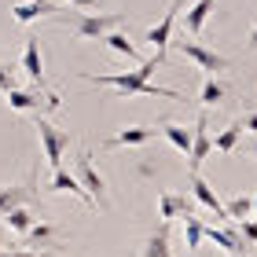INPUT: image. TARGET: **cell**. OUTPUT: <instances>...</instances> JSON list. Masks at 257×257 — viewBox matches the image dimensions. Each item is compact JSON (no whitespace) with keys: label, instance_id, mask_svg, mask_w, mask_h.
<instances>
[{"label":"cell","instance_id":"cell-25","mask_svg":"<svg viewBox=\"0 0 257 257\" xmlns=\"http://www.w3.org/2000/svg\"><path fill=\"white\" fill-rule=\"evenodd\" d=\"M55 235H59V228H55V224H44V220H41V224H33V231H30L26 239H19V246H37V242H52Z\"/></svg>","mask_w":257,"mask_h":257},{"label":"cell","instance_id":"cell-4","mask_svg":"<svg viewBox=\"0 0 257 257\" xmlns=\"http://www.w3.org/2000/svg\"><path fill=\"white\" fill-rule=\"evenodd\" d=\"M4 99H8V107H11V110H26V114H33V118H48L52 110H59V107H63V96H59V92H48V96H41V92L11 88Z\"/></svg>","mask_w":257,"mask_h":257},{"label":"cell","instance_id":"cell-30","mask_svg":"<svg viewBox=\"0 0 257 257\" xmlns=\"http://www.w3.org/2000/svg\"><path fill=\"white\" fill-rule=\"evenodd\" d=\"M70 4H77V8H99V0H70Z\"/></svg>","mask_w":257,"mask_h":257},{"label":"cell","instance_id":"cell-19","mask_svg":"<svg viewBox=\"0 0 257 257\" xmlns=\"http://www.w3.org/2000/svg\"><path fill=\"white\" fill-rule=\"evenodd\" d=\"M213 8H217V0H195V4L188 8V19H184V26H188L191 37H198V33H202L206 19L213 15Z\"/></svg>","mask_w":257,"mask_h":257},{"label":"cell","instance_id":"cell-28","mask_svg":"<svg viewBox=\"0 0 257 257\" xmlns=\"http://www.w3.org/2000/svg\"><path fill=\"white\" fill-rule=\"evenodd\" d=\"M11 88H19V85H15V74H11V66H4V63H0V92L8 96Z\"/></svg>","mask_w":257,"mask_h":257},{"label":"cell","instance_id":"cell-16","mask_svg":"<svg viewBox=\"0 0 257 257\" xmlns=\"http://www.w3.org/2000/svg\"><path fill=\"white\" fill-rule=\"evenodd\" d=\"M140 257H173V235H169V224H158L155 231H151L147 242L140 246Z\"/></svg>","mask_w":257,"mask_h":257},{"label":"cell","instance_id":"cell-14","mask_svg":"<svg viewBox=\"0 0 257 257\" xmlns=\"http://www.w3.org/2000/svg\"><path fill=\"white\" fill-rule=\"evenodd\" d=\"M158 133H162L158 125H128V128H121V133H114V136L107 140V147H136V144L155 140Z\"/></svg>","mask_w":257,"mask_h":257},{"label":"cell","instance_id":"cell-7","mask_svg":"<svg viewBox=\"0 0 257 257\" xmlns=\"http://www.w3.org/2000/svg\"><path fill=\"white\" fill-rule=\"evenodd\" d=\"M173 48H177L180 55H188L191 63H198V70H206L209 77L224 74V70L231 66L224 55H217L213 48H206V44H198V41H188V37H184V41H173Z\"/></svg>","mask_w":257,"mask_h":257},{"label":"cell","instance_id":"cell-3","mask_svg":"<svg viewBox=\"0 0 257 257\" xmlns=\"http://www.w3.org/2000/svg\"><path fill=\"white\" fill-rule=\"evenodd\" d=\"M41 198V180H37V166L26 169V180L19 184H0V217H8L11 209L19 206H30Z\"/></svg>","mask_w":257,"mask_h":257},{"label":"cell","instance_id":"cell-15","mask_svg":"<svg viewBox=\"0 0 257 257\" xmlns=\"http://www.w3.org/2000/svg\"><path fill=\"white\" fill-rule=\"evenodd\" d=\"M206 239L213 242L217 250L231 253V257H246V253H250L246 239H242V235H235V231H224V228H206Z\"/></svg>","mask_w":257,"mask_h":257},{"label":"cell","instance_id":"cell-18","mask_svg":"<svg viewBox=\"0 0 257 257\" xmlns=\"http://www.w3.org/2000/svg\"><path fill=\"white\" fill-rule=\"evenodd\" d=\"M4 220V228L11 231V235H19V239H26L30 231H33V224H37V217L30 213V206H19V209H11L8 217H0Z\"/></svg>","mask_w":257,"mask_h":257},{"label":"cell","instance_id":"cell-27","mask_svg":"<svg viewBox=\"0 0 257 257\" xmlns=\"http://www.w3.org/2000/svg\"><path fill=\"white\" fill-rule=\"evenodd\" d=\"M239 235L246 239V246L253 250V242H257V220H242V224H239Z\"/></svg>","mask_w":257,"mask_h":257},{"label":"cell","instance_id":"cell-12","mask_svg":"<svg viewBox=\"0 0 257 257\" xmlns=\"http://www.w3.org/2000/svg\"><path fill=\"white\" fill-rule=\"evenodd\" d=\"M191 191H195V198L209 209V213H217V220H224V224L231 220L228 217V202H220V198H217V191L202 180V173H191Z\"/></svg>","mask_w":257,"mask_h":257},{"label":"cell","instance_id":"cell-35","mask_svg":"<svg viewBox=\"0 0 257 257\" xmlns=\"http://www.w3.org/2000/svg\"><path fill=\"white\" fill-rule=\"evenodd\" d=\"M253 155H257V144H253Z\"/></svg>","mask_w":257,"mask_h":257},{"label":"cell","instance_id":"cell-29","mask_svg":"<svg viewBox=\"0 0 257 257\" xmlns=\"http://www.w3.org/2000/svg\"><path fill=\"white\" fill-rule=\"evenodd\" d=\"M242 128H246V133H257V114H246V118H242Z\"/></svg>","mask_w":257,"mask_h":257},{"label":"cell","instance_id":"cell-32","mask_svg":"<svg viewBox=\"0 0 257 257\" xmlns=\"http://www.w3.org/2000/svg\"><path fill=\"white\" fill-rule=\"evenodd\" d=\"M246 48H250V52H253V48H257V26H253V30H250V41H246Z\"/></svg>","mask_w":257,"mask_h":257},{"label":"cell","instance_id":"cell-8","mask_svg":"<svg viewBox=\"0 0 257 257\" xmlns=\"http://www.w3.org/2000/svg\"><path fill=\"white\" fill-rule=\"evenodd\" d=\"M22 70H26L30 85L41 88L48 96V77H44V63H41V37H26V48H22Z\"/></svg>","mask_w":257,"mask_h":257},{"label":"cell","instance_id":"cell-17","mask_svg":"<svg viewBox=\"0 0 257 257\" xmlns=\"http://www.w3.org/2000/svg\"><path fill=\"white\" fill-rule=\"evenodd\" d=\"M11 15H15V22H33L41 15H59V4L55 0H26V4L11 8Z\"/></svg>","mask_w":257,"mask_h":257},{"label":"cell","instance_id":"cell-24","mask_svg":"<svg viewBox=\"0 0 257 257\" xmlns=\"http://www.w3.org/2000/svg\"><path fill=\"white\" fill-rule=\"evenodd\" d=\"M228 217L235 220V224H242V220H253V198L235 195V198L228 202Z\"/></svg>","mask_w":257,"mask_h":257},{"label":"cell","instance_id":"cell-9","mask_svg":"<svg viewBox=\"0 0 257 257\" xmlns=\"http://www.w3.org/2000/svg\"><path fill=\"white\" fill-rule=\"evenodd\" d=\"M209 151H213V136H209V118L202 110V114H198V121H195V144H191V155H188V173L202 169V162L209 158Z\"/></svg>","mask_w":257,"mask_h":257},{"label":"cell","instance_id":"cell-6","mask_svg":"<svg viewBox=\"0 0 257 257\" xmlns=\"http://www.w3.org/2000/svg\"><path fill=\"white\" fill-rule=\"evenodd\" d=\"M77 180H81V188H85L92 195V202L107 209L110 206V195H107V180L99 177V169L92 166V151L88 147H81L77 151Z\"/></svg>","mask_w":257,"mask_h":257},{"label":"cell","instance_id":"cell-1","mask_svg":"<svg viewBox=\"0 0 257 257\" xmlns=\"http://www.w3.org/2000/svg\"><path fill=\"white\" fill-rule=\"evenodd\" d=\"M81 81H88V85H107L114 88L118 96H151V99H173V103H188L180 96L177 88H162V85H151L147 77H140L136 70H128V74H88V70H81L77 74Z\"/></svg>","mask_w":257,"mask_h":257},{"label":"cell","instance_id":"cell-21","mask_svg":"<svg viewBox=\"0 0 257 257\" xmlns=\"http://www.w3.org/2000/svg\"><path fill=\"white\" fill-rule=\"evenodd\" d=\"M224 99H228V85H224V81H217V77H206V81H202V92H198V103H202V110L220 107Z\"/></svg>","mask_w":257,"mask_h":257},{"label":"cell","instance_id":"cell-13","mask_svg":"<svg viewBox=\"0 0 257 257\" xmlns=\"http://www.w3.org/2000/svg\"><path fill=\"white\" fill-rule=\"evenodd\" d=\"M188 4V0H173V4L166 8V15L158 19V26H151L147 30V41L155 44V52H166V44H169V33H173V22H177V11Z\"/></svg>","mask_w":257,"mask_h":257},{"label":"cell","instance_id":"cell-31","mask_svg":"<svg viewBox=\"0 0 257 257\" xmlns=\"http://www.w3.org/2000/svg\"><path fill=\"white\" fill-rule=\"evenodd\" d=\"M11 257H41V253H33V250H11Z\"/></svg>","mask_w":257,"mask_h":257},{"label":"cell","instance_id":"cell-22","mask_svg":"<svg viewBox=\"0 0 257 257\" xmlns=\"http://www.w3.org/2000/svg\"><path fill=\"white\" fill-rule=\"evenodd\" d=\"M246 133V128H242V121H231L228 128H220L217 133V140H213V147L220 151V155H228V151H235V144H239V136Z\"/></svg>","mask_w":257,"mask_h":257},{"label":"cell","instance_id":"cell-26","mask_svg":"<svg viewBox=\"0 0 257 257\" xmlns=\"http://www.w3.org/2000/svg\"><path fill=\"white\" fill-rule=\"evenodd\" d=\"M107 44H110V48L118 52V55H128V59H136V44L128 41V37H125L121 30H114V33H107Z\"/></svg>","mask_w":257,"mask_h":257},{"label":"cell","instance_id":"cell-2","mask_svg":"<svg viewBox=\"0 0 257 257\" xmlns=\"http://www.w3.org/2000/svg\"><path fill=\"white\" fill-rule=\"evenodd\" d=\"M63 26H70V33H74L77 41H107V33L121 30L125 22V11H99V15H66L59 19Z\"/></svg>","mask_w":257,"mask_h":257},{"label":"cell","instance_id":"cell-20","mask_svg":"<svg viewBox=\"0 0 257 257\" xmlns=\"http://www.w3.org/2000/svg\"><path fill=\"white\" fill-rule=\"evenodd\" d=\"M162 133H166V140L177 151H184V155H191V144H195V128L188 125H177V121H162Z\"/></svg>","mask_w":257,"mask_h":257},{"label":"cell","instance_id":"cell-23","mask_svg":"<svg viewBox=\"0 0 257 257\" xmlns=\"http://www.w3.org/2000/svg\"><path fill=\"white\" fill-rule=\"evenodd\" d=\"M202 239H206V224L198 217H188L184 220V246H188V253H195L202 246Z\"/></svg>","mask_w":257,"mask_h":257},{"label":"cell","instance_id":"cell-36","mask_svg":"<svg viewBox=\"0 0 257 257\" xmlns=\"http://www.w3.org/2000/svg\"><path fill=\"white\" fill-rule=\"evenodd\" d=\"M191 257H195V253H191Z\"/></svg>","mask_w":257,"mask_h":257},{"label":"cell","instance_id":"cell-33","mask_svg":"<svg viewBox=\"0 0 257 257\" xmlns=\"http://www.w3.org/2000/svg\"><path fill=\"white\" fill-rule=\"evenodd\" d=\"M0 257H11V250H4V246H0Z\"/></svg>","mask_w":257,"mask_h":257},{"label":"cell","instance_id":"cell-34","mask_svg":"<svg viewBox=\"0 0 257 257\" xmlns=\"http://www.w3.org/2000/svg\"><path fill=\"white\" fill-rule=\"evenodd\" d=\"M253 220H257V195H253Z\"/></svg>","mask_w":257,"mask_h":257},{"label":"cell","instance_id":"cell-11","mask_svg":"<svg viewBox=\"0 0 257 257\" xmlns=\"http://www.w3.org/2000/svg\"><path fill=\"white\" fill-rule=\"evenodd\" d=\"M48 191L52 195H77L81 202H85L88 209H96V202H92V195L81 188V180H77V173H66V169H52V180H48Z\"/></svg>","mask_w":257,"mask_h":257},{"label":"cell","instance_id":"cell-10","mask_svg":"<svg viewBox=\"0 0 257 257\" xmlns=\"http://www.w3.org/2000/svg\"><path fill=\"white\" fill-rule=\"evenodd\" d=\"M158 217H162V224L188 220V217H195V206H191V198H184L177 191H158Z\"/></svg>","mask_w":257,"mask_h":257},{"label":"cell","instance_id":"cell-5","mask_svg":"<svg viewBox=\"0 0 257 257\" xmlns=\"http://www.w3.org/2000/svg\"><path fill=\"white\" fill-rule=\"evenodd\" d=\"M33 128H37V140L44 147V162H48L52 169H63V155L70 147V133L59 125H52L48 118H33Z\"/></svg>","mask_w":257,"mask_h":257}]
</instances>
